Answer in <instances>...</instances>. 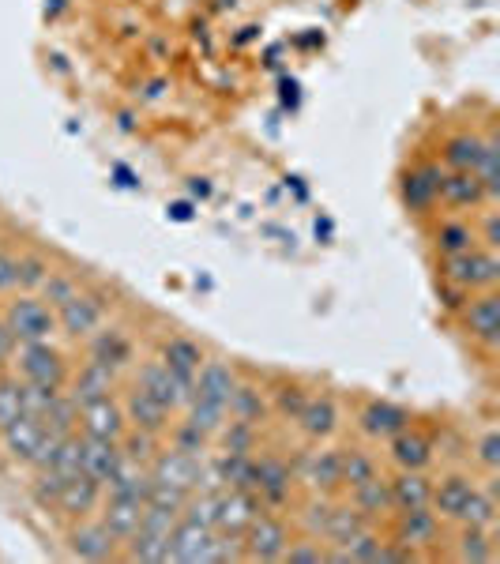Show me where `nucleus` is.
Returning a JSON list of instances; mask_svg holds the SVG:
<instances>
[{
    "instance_id": "nucleus-1",
    "label": "nucleus",
    "mask_w": 500,
    "mask_h": 564,
    "mask_svg": "<svg viewBox=\"0 0 500 564\" xmlns=\"http://www.w3.org/2000/svg\"><path fill=\"white\" fill-rule=\"evenodd\" d=\"M0 440H4V452L12 455L16 463L23 467H49V459L57 452V444L64 437H57L53 429H46L42 418H34V414H19L12 425H4L0 429Z\"/></svg>"
},
{
    "instance_id": "nucleus-2",
    "label": "nucleus",
    "mask_w": 500,
    "mask_h": 564,
    "mask_svg": "<svg viewBox=\"0 0 500 564\" xmlns=\"http://www.w3.org/2000/svg\"><path fill=\"white\" fill-rule=\"evenodd\" d=\"M444 282H452L467 294H478V290H493L500 279V260L497 249H467L455 252V256H444V267H440Z\"/></svg>"
},
{
    "instance_id": "nucleus-3",
    "label": "nucleus",
    "mask_w": 500,
    "mask_h": 564,
    "mask_svg": "<svg viewBox=\"0 0 500 564\" xmlns=\"http://www.w3.org/2000/svg\"><path fill=\"white\" fill-rule=\"evenodd\" d=\"M16 365H19V376L27 380V384H42V388H64V380H68V361L57 346L46 343H16Z\"/></svg>"
},
{
    "instance_id": "nucleus-4",
    "label": "nucleus",
    "mask_w": 500,
    "mask_h": 564,
    "mask_svg": "<svg viewBox=\"0 0 500 564\" xmlns=\"http://www.w3.org/2000/svg\"><path fill=\"white\" fill-rule=\"evenodd\" d=\"M4 324L16 335V343H46L57 331V313L46 301L23 294V298H16L4 309Z\"/></svg>"
},
{
    "instance_id": "nucleus-5",
    "label": "nucleus",
    "mask_w": 500,
    "mask_h": 564,
    "mask_svg": "<svg viewBox=\"0 0 500 564\" xmlns=\"http://www.w3.org/2000/svg\"><path fill=\"white\" fill-rule=\"evenodd\" d=\"M260 512H264V504L252 489H215V531L219 534L241 538Z\"/></svg>"
},
{
    "instance_id": "nucleus-6",
    "label": "nucleus",
    "mask_w": 500,
    "mask_h": 564,
    "mask_svg": "<svg viewBox=\"0 0 500 564\" xmlns=\"http://www.w3.org/2000/svg\"><path fill=\"white\" fill-rule=\"evenodd\" d=\"M215 549H219V531L204 527V523H192V519H177L170 531V561L200 564L215 561Z\"/></svg>"
},
{
    "instance_id": "nucleus-7",
    "label": "nucleus",
    "mask_w": 500,
    "mask_h": 564,
    "mask_svg": "<svg viewBox=\"0 0 500 564\" xmlns=\"http://www.w3.org/2000/svg\"><path fill=\"white\" fill-rule=\"evenodd\" d=\"M241 546H245V557L249 561H282L286 557V546H290V531L279 516H260L249 523V531L241 534Z\"/></svg>"
},
{
    "instance_id": "nucleus-8",
    "label": "nucleus",
    "mask_w": 500,
    "mask_h": 564,
    "mask_svg": "<svg viewBox=\"0 0 500 564\" xmlns=\"http://www.w3.org/2000/svg\"><path fill=\"white\" fill-rule=\"evenodd\" d=\"M459 313H463V328L470 331V339H478L485 350H497L500 346V298H497V290H478V294H470L467 305H463Z\"/></svg>"
},
{
    "instance_id": "nucleus-9",
    "label": "nucleus",
    "mask_w": 500,
    "mask_h": 564,
    "mask_svg": "<svg viewBox=\"0 0 500 564\" xmlns=\"http://www.w3.org/2000/svg\"><path fill=\"white\" fill-rule=\"evenodd\" d=\"M136 384L140 388H147V392L155 395L158 403H166L170 410H185L188 403H192V395H196V388H192V380H181V376H173L162 361H147V365H140V376H136Z\"/></svg>"
},
{
    "instance_id": "nucleus-10",
    "label": "nucleus",
    "mask_w": 500,
    "mask_h": 564,
    "mask_svg": "<svg viewBox=\"0 0 500 564\" xmlns=\"http://www.w3.org/2000/svg\"><path fill=\"white\" fill-rule=\"evenodd\" d=\"M79 429H83V437L121 440L128 433L125 407H121L113 395H106V399H94V403H83V407H79Z\"/></svg>"
},
{
    "instance_id": "nucleus-11",
    "label": "nucleus",
    "mask_w": 500,
    "mask_h": 564,
    "mask_svg": "<svg viewBox=\"0 0 500 564\" xmlns=\"http://www.w3.org/2000/svg\"><path fill=\"white\" fill-rule=\"evenodd\" d=\"M440 534V516L422 504V508H395V542L407 549L433 546Z\"/></svg>"
},
{
    "instance_id": "nucleus-12",
    "label": "nucleus",
    "mask_w": 500,
    "mask_h": 564,
    "mask_svg": "<svg viewBox=\"0 0 500 564\" xmlns=\"http://www.w3.org/2000/svg\"><path fill=\"white\" fill-rule=\"evenodd\" d=\"M106 320V305L91 294H76L57 309V328H64L72 339H91Z\"/></svg>"
},
{
    "instance_id": "nucleus-13",
    "label": "nucleus",
    "mask_w": 500,
    "mask_h": 564,
    "mask_svg": "<svg viewBox=\"0 0 500 564\" xmlns=\"http://www.w3.org/2000/svg\"><path fill=\"white\" fill-rule=\"evenodd\" d=\"M147 470H151V478H158V482H170V486H181L192 493V489H200L204 459H192V455L177 452V448H166V452H155Z\"/></svg>"
},
{
    "instance_id": "nucleus-14",
    "label": "nucleus",
    "mask_w": 500,
    "mask_h": 564,
    "mask_svg": "<svg viewBox=\"0 0 500 564\" xmlns=\"http://www.w3.org/2000/svg\"><path fill=\"white\" fill-rule=\"evenodd\" d=\"M290 489H294V470L286 467L282 459H256V482H252V493L260 497V504H279L290 501Z\"/></svg>"
},
{
    "instance_id": "nucleus-15",
    "label": "nucleus",
    "mask_w": 500,
    "mask_h": 564,
    "mask_svg": "<svg viewBox=\"0 0 500 564\" xmlns=\"http://www.w3.org/2000/svg\"><path fill=\"white\" fill-rule=\"evenodd\" d=\"M125 407V418H128V425H136V429H147V433H162L166 425H170V414L173 410L166 407V403H158L155 395L147 392V388H132L128 392V399L121 403Z\"/></svg>"
},
{
    "instance_id": "nucleus-16",
    "label": "nucleus",
    "mask_w": 500,
    "mask_h": 564,
    "mask_svg": "<svg viewBox=\"0 0 500 564\" xmlns=\"http://www.w3.org/2000/svg\"><path fill=\"white\" fill-rule=\"evenodd\" d=\"M102 493H106L102 482H94L91 474H76V478H68V482H64L61 497H57V508H61L64 516L83 519V516H91L94 508L102 504Z\"/></svg>"
},
{
    "instance_id": "nucleus-17",
    "label": "nucleus",
    "mask_w": 500,
    "mask_h": 564,
    "mask_svg": "<svg viewBox=\"0 0 500 564\" xmlns=\"http://www.w3.org/2000/svg\"><path fill=\"white\" fill-rule=\"evenodd\" d=\"M440 200L448 207H478L489 204V192L474 170H448L440 177Z\"/></svg>"
},
{
    "instance_id": "nucleus-18",
    "label": "nucleus",
    "mask_w": 500,
    "mask_h": 564,
    "mask_svg": "<svg viewBox=\"0 0 500 564\" xmlns=\"http://www.w3.org/2000/svg\"><path fill=\"white\" fill-rule=\"evenodd\" d=\"M125 463V452H121V440H98V437H83V474H91L94 482H110L117 467Z\"/></svg>"
},
{
    "instance_id": "nucleus-19",
    "label": "nucleus",
    "mask_w": 500,
    "mask_h": 564,
    "mask_svg": "<svg viewBox=\"0 0 500 564\" xmlns=\"http://www.w3.org/2000/svg\"><path fill=\"white\" fill-rule=\"evenodd\" d=\"M117 392V369H110V365H102V361H87L83 369L76 373V380H72V399H76L79 407L83 403H94V399H106V395Z\"/></svg>"
},
{
    "instance_id": "nucleus-20",
    "label": "nucleus",
    "mask_w": 500,
    "mask_h": 564,
    "mask_svg": "<svg viewBox=\"0 0 500 564\" xmlns=\"http://www.w3.org/2000/svg\"><path fill=\"white\" fill-rule=\"evenodd\" d=\"M237 384H241L237 373L230 369V365H222V361H204L200 373H196V380H192V388H196L200 399H211V403H222V407H230Z\"/></svg>"
},
{
    "instance_id": "nucleus-21",
    "label": "nucleus",
    "mask_w": 500,
    "mask_h": 564,
    "mask_svg": "<svg viewBox=\"0 0 500 564\" xmlns=\"http://www.w3.org/2000/svg\"><path fill=\"white\" fill-rule=\"evenodd\" d=\"M358 425L369 440H391L410 425V414L403 407H395V403H369L358 414Z\"/></svg>"
},
{
    "instance_id": "nucleus-22",
    "label": "nucleus",
    "mask_w": 500,
    "mask_h": 564,
    "mask_svg": "<svg viewBox=\"0 0 500 564\" xmlns=\"http://www.w3.org/2000/svg\"><path fill=\"white\" fill-rule=\"evenodd\" d=\"M440 177L444 170L433 166V162H422V166H414L407 173V181H403V200H407L410 211H429V207L440 200Z\"/></svg>"
},
{
    "instance_id": "nucleus-23",
    "label": "nucleus",
    "mask_w": 500,
    "mask_h": 564,
    "mask_svg": "<svg viewBox=\"0 0 500 564\" xmlns=\"http://www.w3.org/2000/svg\"><path fill=\"white\" fill-rule=\"evenodd\" d=\"M388 448H391V463L399 470H425L433 463V440L425 437V433H414L410 425L388 440Z\"/></svg>"
},
{
    "instance_id": "nucleus-24",
    "label": "nucleus",
    "mask_w": 500,
    "mask_h": 564,
    "mask_svg": "<svg viewBox=\"0 0 500 564\" xmlns=\"http://www.w3.org/2000/svg\"><path fill=\"white\" fill-rule=\"evenodd\" d=\"M478 489V482H470L467 474H448L433 486V497H429V508L437 512L440 519H459L467 497Z\"/></svg>"
},
{
    "instance_id": "nucleus-25",
    "label": "nucleus",
    "mask_w": 500,
    "mask_h": 564,
    "mask_svg": "<svg viewBox=\"0 0 500 564\" xmlns=\"http://www.w3.org/2000/svg\"><path fill=\"white\" fill-rule=\"evenodd\" d=\"M301 482L305 486L320 489V493H331V489L343 486V467H339V452H309L301 459Z\"/></svg>"
},
{
    "instance_id": "nucleus-26",
    "label": "nucleus",
    "mask_w": 500,
    "mask_h": 564,
    "mask_svg": "<svg viewBox=\"0 0 500 564\" xmlns=\"http://www.w3.org/2000/svg\"><path fill=\"white\" fill-rule=\"evenodd\" d=\"M91 358L110 365V369H125L136 358V346L121 328H98L91 335Z\"/></svg>"
},
{
    "instance_id": "nucleus-27",
    "label": "nucleus",
    "mask_w": 500,
    "mask_h": 564,
    "mask_svg": "<svg viewBox=\"0 0 500 564\" xmlns=\"http://www.w3.org/2000/svg\"><path fill=\"white\" fill-rule=\"evenodd\" d=\"M391 493V512L395 508H422L433 497V482L425 478V470H399L388 482Z\"/></svg>"
},
{
    "instance_id": "nucleus-28",
    "label": "nucleus",
    "mask_w": 500,
    "mask_h": 564,
    "mask_svg": "<svg viewBox=\"0 0 500 564\" xmlns=\"http://www.w3.org/2000/svg\"><path fill=\"white\" fill-rule=\"evenodd\" d=\"M113 546H117V542H113V534L102 527V519L91 523V519L83 516V523L72 531V553L83 557V561H110Z\"/></svg>"
},
{
    "instance_id": "nucleus-29",
    "label": "nucleus",
    "mask_w": 500,
    "mask_h": 564,
    "mask_svg": "<svg viewBox=\"0 0 500 564\" xmlns=\"http://www.w3.org/2000/svg\"><path fill=\"white\" fill-rule=\"evenodd\" d=\"M204 361L207 358H204V350H200V343H192L185 335H173V339H166V346H162V365H166L173 376H181V380H196Z\"/></svg>"
},
{
    "instance_id": "nucleus-30",
    "label": "nucleus",
    "mask_w": 500,
    "mask_h": 564,
    "mask_svg": "<svg viewBox=\"0 0 500 564\" xmlns=\"http://www.w3.org/2000/svg\"><path fill=\"white\" fill-rule=\"evenodd\" d=\"M147 489H151V470L147 463H136V459H125L117 474L106 482V493L110 497H121V501H147Z\"/></svg>"
},
{
    "instance_id": "nucleus-31",
    "label": "nucleus",
    "mask_w": 500,
    "mask_h": 564,
    "mask_svg": "<svg viewBox=\"0 0 500 564\" xmlns=\"http://www.w3.org/2000/svg\"><path fill=\"white\" fill-rule=\"evenodd\" d=\"M297 425H301V433L309 440H328L335 437V429H339V407L331 403V399H309L301 414H297Z\"/></svg>"
},
{
    "instance_id": "nucleus-32",
    "label": "nucleus",
    "mask_w": 500,
    "mask_h": 564,
    "mask_svg": "<svg viewBox=\"0 0 500 564\" xmlns=\"http://www.w3.org/2000/svg\"><path fill=\"white\" fill-rule=\"evenodd\" d=\"M143 523V504L140 501H121V497H110L106 508H102V527L113 534V542H128L132 534L140 531Z\"/></svg>"
},
{
    "instance_id": "nucleus-33",
    "label": "nucleus",
    "mask_w": 500,
    "mask_h": 564,
    "mask_svg": "<svg viewBox=\"0 0 500 564\" xmlns=\"http://www.w3.org/2000/svg\"><path fill=\"white\" fill-rule=\"evenodd\" d=\"M482 155H485V140L482 136H474V132H459V136H452V140L444 143V166H448V170L478 173Z\"/></svg>"
},
{
    "instance_id": "nucleus-34",
    "label": "nucleus",
    "mask_w": 500,
    "mask_h": 564,
    "mask_svg": "<svg viewBox=\"0 0 500 564\" xmlns=\"http://www.w3.org/2000/svg\"><path fill=\"white\" fill-rule=\"evenodd\" d=\"M459 523L463 527H485V531H493L497 527V493H493V486L489 489H474L467 497V504H463V512H459Z\"/></svg>"
},
{
    "instance_id": "nucleus-35",
    "label": "nucleus",
    "mask_w": 500,
    "mask_h": 564,
    "mask_svg": "<svg viewBox=\"0 0 500 564\" xmlns=\"http://www.w3.org/2000/svg\"><path fill=\"white\" fill-rule=\"evenodd\" d=\"M433 241H437L440 256H455V252L478 249V230H474L470 222H463V219H444L437 226Z\"/></svg>"
},
{
    "instance_id": "nucleus-36",
    "label": "nucleus",
    "mask_w": 500,
    "mask_h": 564,
    "mask_svg": "<svg viewBox=\"0 0 500 564\" xmlns=\"http://www.w3.org/2000/svg\"><path fill=\"white\" fill-rule=\"evenodd\" d=\"M215 474H219L222 489H252V482H256V459L252 455L226 452L215 463Z\"/></svg>"
},
{
    "instance_id": "nucleus-37",
    "label": "nucleus",
    "mask_w": 500,
    "mask_h": 564,
    "mask_svg": "<svg viewBox=\"0 0 500 564\" xmlns=\"http://www.w3.org/2000/svg\"><path fill=\"white\" fill-rule=\"evenodd\" d=\"M128 561H151V564H166L170 561V534L158 531H136L128 538Z\"/></svg>"
},
{
    "instance_id": "nucleus-38",
    "label": "nucleus",
    "mask_w": 500,
    "mask_h": 564,
    "mask_svg": "<svg viewBox=\"0 0 500 564\" xmlns=\"http://www.w3.org/2000/svg\"><path fill=\"white\" fill-rule=\"evenodd\" d=\"M267 414V403L256 384H237L234 399H230V418L245 425H260Z\"/></svg>"
},
{
    "instance_id": "nucleus-39",
    "label": "nucleus",
    "mask_w": 500,
    "mask_h": 564,
    "mask_svg": "<svg viewBox=\"0 0 500 564\" xmlns=\"http://www.w3.org/2000/svg\"><path fill=\"white\" fill-rule=\"evenodd\" d=\"M185 410H188V425H196L207 437H215L222 425L230 422V407L211 403V399H200V395H192V403H188Z\"/></svg>"
},
{
    "instance_id": "nucleus-40",
    "label": "nucleus",
    "mask_w": 500,
    "mask_h": 564,
    "mask_svg": "<svg viewBox=\"0 0 500 564\" xmlns=\"http://www.w3.org/2000/svg\"><path fill=\"white\" fill-rule=\"evenodd\" d=\"M354 508L358 512H365L369 519L384 516V512H391V493H388V482L376 474V478H369V482H361V486H354Z\"/></svg>"
},
{
    "instance_id": "nucleus-41",
    "label": "nucleus",
    "mask_w": 500,
    "mask_h": 564,
    "mask_svg": "<svg viewBox=\"0 0 500 564\" xmlns=\"http://www.w3.org/2000/svg\"><path fill=\"white\" fill-rule=\"evenodd\" d=\"M365 527H369V516L358 512V508H331L328 523H324V534H328L335 546H343V542H350V538L358 531H365Z\"/></svg>"
},
{
    "instance_id": "nucleus-42",
    "label": "nucleus",
    "mask_w": 500,
    "mask_h": 564,
    "mask_svg": "<svg viewBox=\"0 0 500 564\" xmlns=\"http://www.w3.org/2000/svg\"><path fill=\"white\" fill-rule=\"evenodd\" d=\"M339 467H343V486H350V489L380 474V470H376V459L365 452V448H346V452H339Z\"/></svg>"
},
{
    "instance_id": "nucleus-43",
    "label": "nucleus",
    "mask_w": 500,
    "mask_h": 564,
    "mask_svg": "<svg viewBox=\"0 0 500 564\" xmlns=\"http://www.w3.org/2000/svg\"><path fill=\"white\" fill-rule=\"evenodd\" d=\"M49 470H57L64 482L83 474V437H79V433H68V437L57 444V452L49 459Z\"/></svg>"
},
{
    "instance_id": "nucleus-44",
    "label": "nucleus",
    "mask_w": 500,
    "mask_h": 564,
    "mask_svg": "<svg viewBox=\"0 0 500 564\" xmlns=\"http://www.w3.org/2000/svg\"><path fill=\"white\" fill-rule=\"evenodd\" d=\"M46 422V429H53L57 437H68V433H76V425H79V403L72 399L68 392L57 395V403L49 407V414L42 418Z\"/></svg>"
},
{
    "instance_id": "nucleus-45",
    "label": "nucleus",
    "mask_w": 500,
    "mask_h": 564,
    "mask_svg": "<svg viewBox=\"0 0 500 564\" xmlns=\"http://www.w3.org/2000/svg\"><path fill=\"white\" fill-rule=\"evenodd\" d=\"M459 561L467 564H485L493 561V542H489V531L485 527H467L463 538H459V553H455Z\"/></svg>"
},
{
    "instance_id": "nucleus-46",
    "label": "nucleus",
    "mask_w": 500,
    "mask_h": 564,
    "mask_svg": "<svg viewBox=\"0 0 500 564\" xmlns=\"http://www.w3.org/2000/svg\"><path fill=\"white\" fill-rule=\"evenodd\" d=\"M143 504L162 508V512H173V516H181V512H185V504H188V489L151 478V489H147V501H143Z\"/></svg>"
},
{
    "instance_id": "nucleus-47",
    "label": "nucleus",
    "mask_w": 500,
    "mask_h": 564,
    "mask_svg": "<svg viewBox=\"0 0 500 564\" xmlns=\"http://www.w3.org/2000/svg\"><path fill=\"white\" fill-rule=\"evenodd\" d=\"M23 414V380L0 376V429L12 425Z\"/></svg>"
},
{
    "instance_id": "nucleus-48",
    "label": "nucleus",
    "mask_w": 500,
    "mask_h": 564,
    "mask_svg": "<svg viewBox=\"0 0 500 564\" xmlns=\"http://www.w3.org/2000/svg\"><path fill=\"white\" fill-rule=\"evenodd\" d=\"M222 433V444H226V452L234 455H252L256 448V425H245V422H226L219 429Z\"/></svg>"
},
{
    "instance_id": "nucleus-49",
    "label": "nucleus",
    "mask_w": 500,
    "mask_h": 564,
    "mask_svg": "<svg viewBox=\"0 0 500 564\" xmlns=\"http://www.w3.org/2000/svg\"><path fill=\"white\" fill-rule=\"evenodd\" d=\"M207 444H211V437H207V433H200L196 425L181 422L177 429H173V444H170V448H177V452L192 455V459H204V455H207Z\"/></svg>"
},
{
    "instance_id": "nucleus-50",
    "label": "nucleus",
    "mask_w": 500,
    "mask_h": 564,
    "mask_svg": "<svg viewBox=\"0 0 500 564\" xmlns=\"http://www.w3.org/2000/svg\"><path fill=\"white\" fill-rule=\"evenodd\" d=\"M61 388H42V384H27L23 380V414H34V418H46L49 407L57 403Z\"/></svg>"
},
{
    "instance_id": "nucleus-51",
    "label": "nucleus",
    "mask_w": 500,
    "mask_h": 564,
    "mask_svg": "<svg viewBox=\"0 0 500 564\" xmlns=\"http://www.w3.org/2000/svg\"><path fill=\"white\" fill-rule=\"evenodd\" d=\"M158 433H147V429H136V433H125L121 437V452H125V459H136V463H151L158 452L155 444Z\"/></svg>"
},
{
    "instance_id": "nucleus-52",
    "label": "nucleus",
    "mask_w": 500,
    "mask_h": 564,
    "mask_svg": "<svg viewBox=\"0 0 500 564\" xmlns=\"http://www.w3.org/2000/svg\"><path fill=\"white\" fill-rule=\"evenodd\" d=\"M53 271L42 256H19V286L23 290H42V282L49 279Z\"/></svg>"
},
{
    "instance_id": "nucleus-53",
    "label": "nucleus",
    "mask_w": 500,
    "mask_h": 564,
    "mask_svg": "<svg viewBox=\"0 0 500 564\" xmlns=\"http://www.w3.org/2000/svg\"><path fill=\"white\" fill-rule=\"evenodd\" d=\"M42 294H46V301L53 305V309H61L64 301L76 298V294H79V282H76V279H68V275H57V271H53V275H49V279L42 282Z\"/></svg>"
},
{
    "instance_id": "nucleus-54",
    "label": "nucleus",
    "mask_w": 500,
    "mask_h": 564,
    "mask_svg": "<svg viewBox=\"0 0 500 564\" xmlns=\"http://www.w3.org/2000/svg\"><path fill=\"white\" fill-rule=\"evenodd\" d=\"M61 489H64V478L57 474V470L38 467V474H34V497H38V501H42V504H57Z\"/></svg>"
},
{
    "instance_id": "nucleus-55",
    "label": "nucleus",
    "mask_w": 500,
    "mask_h": 564,
    "mask_svg": "<svg viewBox=\"0 0 500 564\" xmlns=\"http://www.w3.org/2000/svg\"><path fill=\"white\" fill-rule=\"evenodd\" d=\"M474 455H478V463H482L489 474H497V467H500V433L497 429H485L482 440L474 444Z\"/></svg>"
},
{
    "instance_id": "nucleus-56",
    "label": "nucleus",
    "mask_w": 500,
    "mask_h": 564,
    "mask_svg": "<svg viewBox=\"0 0 500 564\" xmlns=\"http://www.w3.org/2000/svg\"><path fill=\"white\" fill-rule=\"evenodd\" d=\"M305 403H309V395L301 392V388H294V384H290V388H282V392L275 395V407H279V414L282 418H290V422H297V414H301Z\"/></svg>"
},
{
    "instance_id": "nucleus-57",
    "label": "nucleus",
    "mask_w": 500,
    "mask_h": 564,
    "mask_svg": "<svg viewBox=\"0 0 500 564\" xmlns=\"http://www.w3.org/2000/svg\"><path fill=\"white\" fill-rule=\"evenodd\" d=\"M282 561H305V564H320L328 561V549H320V542H290L286 546V557Z\"/></svg>"
},
{
    "instance_id": "nucleus-58",
    "label": "nucleus",
    "mask_w": 500,
    "mask_h": 564,
    "mask_svg": "<svg viewBox=\"0 0 500 564\" xmlns=\"http://www.w3.org/2000/svg\"><path fill=\"white\" fill-rule=\"evenodd\" d=\"M16 286H19V256L0 252V294H8Z\"/></svg>"
},
{
    "instance_id": "nucleus-59",
    "label": "nucleus",
    "mask_w": 500,
    "mask_h": 564,
    "mask_svg": "<svg viewBox=\"0 0 500 564\" xmlns=\"http://www.w3.org/2000/svg\"><path fill=\"white\" fill-rule=\"evenodd\" d=\"M309 516H305V523H309V531H320L324 534V523H328V512H331V504L328 501H320V504H313V508H305Z\"/></svg>"
},
{
    "instance_id": "nucleus-60",
    "label": "nucleus",
    "mask_w": 500,
    "mask_h": 564,
    "mask_svg": "<svg viewBox=\"0 0 500 564\" xmlns=\"http://www.w3.org/2000/svg\"><path fill=\"white\" fill-rule=\"evenodd\" d=\"M16 354V335L8 331V324H4V316H0V365Z\"/></svg>"
},
{
    "instance_id": "nucleus-61",
    "label": "nucleus",
    "mask_w": 500,
    "mask_h": 564,
    "mask_svg": "<svg viewBox=\"0 0 500 564\" xmlns=\"http://www.w3.org/2000/svg\"><path fill=\"white\" fill-rule=\"evenodd\" d=\"M444 305H448V309H463V305H467V290H459V286H452V282H444Z\"/></svg>"
}]
</instances>
